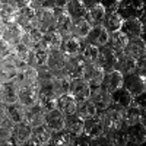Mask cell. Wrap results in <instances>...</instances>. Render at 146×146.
<instances>
[{
    "label": "cell",
    "instance_id": "7dc6e473",
    "mask_svg": "<svg viewBox=\"0 0 146 146\" xmlns=\"http://www.w3.org/2000/svg\"><path fill=\"white\" fill-rule=\"evenodd\" d=\"M82 120H88V118H92V117H96L98 115V110L96 107L89 101H82V102H78V107H76V113Z\"/></svg>",
    "mask_w": 146,
    "mask_h": 146
},
{
    "label": "cell",
    "instance_id": "d4e9b609",
    "mask_svg": "<svg viewBox=\"0 0 146 146\" xmlns=\"http://www.w3.org/2000/svg\"><path fill=\"white\" fill-rule=\"evenodd\" d=\"M19 6L16 0H0V19L5 23L15 22Z\"/></svg>",
    "mask_w": 146,
    "mask_h": 146
},
{
    "label": "cell",
    "instance_id": "4dcf8cb0",
    "mask_svg": "<svg viewBox=\"0 0 146 146\" xmlns=\"http://www.w3.org/2000/svg\"><path fill=\"white\" fill-rule=\"evenodd\" d=\"M53 131L48 130L44 124L34 127L32 129V135H31V140H29V146H47L50 143Z\"/></svg>",
    "mask_w": 146,
    "mask_h": 146
},
{
    "label": "cell",
    "instance_id": "f5cc1de1",
    "mask_svg": "<svg viewBox=\"0 0 146 146\" xmlns=\"http://www.w3.org/2000/svg\"><path fill=\"white\" fill-rule=\"evenodd\" d=\"M36 73H38V86H44V85H53L54 73L48 69L47 66L38 67V69H36Z\"/></svg>",
    "mask_w": 146,
    "mask_h": 146
},
{
    "label": "cell",
    "instance_id": "b9f144b4",
    "mask_svg": "<svg viewBox=\"0 0 146 146\" xmlns=\"http://www.w3.org/2000/svg\"><path fill=\"white\" fill-rule=\"evenodd\" d=\"M83 124L85 120H82L78 114H70L64 117V130L75 136H79L83 133Z\"/></svg>",
    "mask_w": 146,
    "mask_h": 146
},
{
    "label": "cell",
    "instance_id": "cb8c5ba5",
    "mask_svg": "<svg viewBox=\"0 0 146 146\" xmlns=\"http://www.w3.org/2000/svg\"><path fill=\"white\" fill-rule=\"evenodd\" d=\"M62 42H63V35L56 29H51L44 32L40 45L47 51H53V50H60Z\"/></svg>",
    "mask_w": 146,
    "mask_h": 146
},
{
    "label": "cell",
    "instance_id": "c3c4849f",
    "mask_svg": "<svg viewBox=\"0 0 146 146\" xmlns=\"http://www.w3.org/2000/svg\"><path fill=\"white\" fill-rule=\"evenodd\" d=\"M91 28L92 27L89 25V22L85 18L75 19L72 22V35L78 36V38H80V40H85V38H86V35L89 34Z\"/></svg>",
    "mask_w": 146,
    "mask_h": 146
},
{
    "label": "cell",
    "instance_id": "83f0119b",
    "mask_svg": "<svg viewBox=\"0 0 146 146\" xmlns=\"http://www.w3.org/2000/svg\"><path fill=\"white\" fill-rule=\"evenodd\" d=\"M44 120H45V111L36 104L32 107H27V111H25V123H28L32 129L34 127H38L44 124Z\"/></svg>",
    "mask_w": 146,
    "mask_h": 146
},
{
    "label": "cell",
    "instance_id": "91938a15",
    "mask_svg": "<svg viewBox=\"0 0 146 146\" xmlns=\"http://www.w3.org/2000/svg\"><path fill=\"white\" fill-rule=\"evenodd\" d=\"M31 2H32V5H34V6L36 7V6H40V5H41V3L44 2V0H31Z\"/></svg>",
    "mask_w": 146,
    "mask_h": 146
},
{
    "label": "cell",
    "instance_id": "f546056e",
    "mask_svg": "<svg viewBox=\"0 0 146 146\" xmlns=\"http://www.w3.org/2000/svg\"><path fill=\"white\" fill-rule=\"evenodd\" d=\"M47 60H48V51L44 50L41 45H36L34 48H31V53L28 56V60L27 63L29 67H44L47 66Z\"/></svg>",
    "mask_w": 146,
    "mask_h": 146
},
{
    "label": "cell",
    "instance_id": "681fc988",
    "mask_svg": "<svg viewBox=\"0 0 146 146\" xmlns=\"http://www.w3.org/2000/svg\"><path fill=\"white\" fill-rule=\"evenodd\" d=\"M123 22H124V19L121 18L117 12H113V13H107L105 15V19L102 22V27L108 31V34H111V32L120 31Z\"/></svg>",
    "mask_w": 146,
    "mask_h": 146
},
{
    "label": "cell",
    "instance_id": "4316f807",
    "mask_svg": "<svg viewBox=\"0 0 146 146\" xmlns=\"http://www.w3.org/2000/svg\"><path fill=\"white\" fill-rule=\"evenodd\" d=\"M22 36H23V28H22V27H19L16 22H9V23H6L2 38H3L7 44L15 45V44L21 42V41H22Z\"/></svg>",
    "mask_w": 146,
    "mask_h": 146
},
{
    "label": "cell",
    "instance_id": "f1b7e54d",
    "mask_svg": "<svg viewBox=\"0 0 146 146\" xmlns=\"http://www.w3.org/2000/svg\"><path fill=\"white\" fill-rule=\"evenodd\" d=\"M110 96H111V105L115 107L117 110H120V111H123L124 108H127L133 102V96L123 86L115 89L113 94H110Z\"/></svg>",
    "mask_w": 146,
    "mask_h": 146
},
{
    "label": "cell",
    "instance_id": "8fae6325",
    "mask_svg": "<svg viewBox=\"0 0 146 146\" xmlns=\"http://www.w3.org/2000/svg\"><path fill=\"white\" fill-rule=\"evenodd\" d=\"M35 27H38L42 32L54 29V10L47 7H36Z\"/></svg>",
    "mask_w": 146,
    "mask_h": 146
},
{
    "label": "cell",
    "instance_id": "e0dca14e",
    "mask_svg": "<svg viewBox=\"0 0 146 146\" xmlns=\"http://www.w3.org/2000/svg\"><path fill=\"white\" fill-rule=\"evenodd\" d=\"M16 75H18V67H16L13 56L10 54L6 58L0 60V82L2 83L12 82L15 80Z\"/></svg>",
    "mask_w": 146,
    "mask_h": 146
},
{
    "label": "cell",
    "instance_id": "7c38bea8",
    "mask_svg": "<svg viewBox=\"0 0 146 146\" xmlns=\"http://www.w3.org/2000/svg\"><path fill=\"white\" fill-rule=\"evenodd\" d=\"M35 15H36V7L32 3L25 5V6L19 7L15 22L18 23L19 27H22L23 29L35 27Z\"/></svg>",
    "mask_w": 146,
    "mask_h": 146
},
{
    "label": "cell",
    "instance_id": "277c9868",
    "mask_svg": "<svg viewBox=\"0 0 146 146\" xmlns=\"http://www.w3.org/2000/svg\"><path fill=\"white\" fill-rule=\"evenodd\" d=\"M123 88L129 91L131 96H137L140 94H145L146 91V78L137 75L136 72L123 75Z\"/></svg>",
    "mask_w": 146,
    "mask_h": 146
},
{
    "label": "cell",
    "instance_id": "03108f58",
    "mask_svg": "<svg viewBox=\"0 0 146 146\" xmlns=\"http://www.w3.org/2000/svg\"><path fill=\"white\" fill-rule=\"evenodd\" d=\"M117 2H121V0H117Z\"/></svg>",
    "mask_w": 146,
    "mask_h": 146
},
{
    "label": "cell",
    "instance_id": "1f68e13d",
    "mask_svg": "<svg viewBox=\"0 0 146 146\" xmlns=\"http://www.w3.org/2000/svg\"><path fill=\"white\" fill-rule=\"evenodd\" d=\"M44 126L51 130V131H58L64 129V115L58 111V110H51V111L45 113V120Z\"/></svg>",
    "mask_w": 146,
    "mask_h": 146
},
{
    "label": "cell",
    "instance_id": "ab89813d",
    "mask_svg": "<svg viewBox=\"0 0 146 146\" xmlns=\"http://www.w3.org/2000/svg\"><path fill=\"white\" fill-rule=\"evenodd\" d=\"M70 82L72 79L66 75L64 72H57L54 73V79H53V88L57 94V96L69 94V88H70Z\"/></svg>",
    "mask_w": 146,
    "mask_h": 146
},
{
    "label": "cell",
    "instance_id": "603a6c76",
    "mask_svg": "<svg viewBox=\"0 0 146 146\" xmlns=\"http://www.w3.org/2000/svg\"><path fill=\"white\" fill-rule=\"evenodd\" d=\"M137 67V60H135L131 56H129L124 51L117 53V58H115V70H118L121 75H127V73H133L136 72Z\"/></svg>",
    "mask_w": 146,
    "mask_h": 146
},
{
    "label": "cell",
    "instance_id": "836d02e7",
    "mask_svg": "<svg viewBox=\"0 0 146 146\" xmlns=\"http://www.w3.org/2000/svg\"><path fill=\"white\" fill-rule=\"evenodd\" d=\"M48 145L50 146H75L76 145V136L69 133L64 129L58 130V131H53Z\"/></svg>",
    "mask_w": 146,
    "mask_h": 146
},
{
    "label": "cell",
    "instance_id": "484cf974",
    "mask_svg": "<svg viewBox=\"0 0 146 146\" xmlns=\"http://www.w3.org/2000/svg\"><path fill=\"white\" fill-rule=\"evenodd\" d=\"M38 95H40V88H38V86H25V88H19L18 102H21L23 107L36 105V104H38Z\"/></svg>",
    "mask_w": 146,
    "mask_h": 146
},
{
    "label": "cell",
    "instance_id": "3957f363",
    "mask_svg": "<svg viewBox=\"0 0 146 146\" xmlns=\"http://www.w3.org/2000/svg\"><path fill=\"white\" fill-rule=\"evenodd\" d=\"M85 7H86V15L85 19L89 22L91 27H100L105 19V9L101 5V0H86L83 2Z\"/></svg>",
    "mask_w": 146,
    "mask_h": 146
},
{
    "label": "cell",
    "instance_id": "ee69618b",
    "mask_svg": "<svg viewBox=\"0 0 146 146\" xmlns=\"http://www.w3.org/2000/svg\"><path fill=\"white\" fill-rule=\"evenodd\" d=\"M64 10L72 18V21L79 19V18H85V15H86V7H85L83 2H80V0H67Z\"/></svg>",
    "mask_w": 146,
    "mask_h": 146
},
{
    "label": "cell",
    "instance_id": "e7e4bbea",
    "mask_svg": "<svg viewBox=\"0 0 146 146\" xmlns=\"http://www.w3.org/2000/svg\"><path fill=\"white\" fill-rule=\"evenodd\" d=\"M63 2H67V0H63Z\"/></svg>",
    "mask_w": 146,
    "mask_h": 146
},
{
    "label": "cell",
    "instance_id": "11a10c76",
    "mask_svg": "<svg viewBox=\"0 0 146 146\" xmlns=\"http://www.w3.org/2000/svg\"><path fill=\"white\" fill-rule=\"evenodd\" d=\"M10 53H12V45L7 44L3 38H0V60L10 56Z\"/></svg>",
    "mask_w": 146,
    "mask_h": 146
},
{
    "label": "cell",
    "instance_id": "9a60e30c",
    "mask_svg": "<svg viewBox=\"0 0 146 146\" xmlns=\"http://www.w3.org/2000/svg\"><path fill=\"white\" fill-rule=\"evenodd\" d=\"M72 18L64 9H54V29L63 36L72 35Z\"/></svg>",
    "mask_w": 146,
    "mask_h": 146
},
{
    "label": "cell",
    "instance_id": "9c48e42d",
    "mask_svg": "<svg viewBox=\"0 0 146 146\" xmlns=\"http://www.w3.org/2000/svg\"><path fill=\"white\" fill-rule=\"evenodd\" d=\"M115 58H117V53L111 50L110 47L104 45L100 48V54L95 64L100 69H102L104 72H111V70H115Z\"/></svg>",
    "mask_w": 146,
    "mask_h": 146
},
{
    "label": "cell",
    "instance_id": "ffe728a7",
    "mask_svg": "<svg viewBox=\"0 0 146 146\" xmlns=\"http://www.w3.org/2000/svg\"><path fill=\"white\" fill-rule=\"evenodd\" d=\"M31 135H32V127L22 121V123H16L12 130V140L13 145H27L31 140Z\"/></svg>",
    "mask_w": 146,
    "mask_h": 146
},
{
    "label": "cell",
    "instance_id": "5b68a950",
    "mask_svg": "<svg viewBox=\"0 0 146 146\" xmlns=\"http://www.w3.org/2000/svg\"><path fill=\"white\" fill-rule=\"evenodd\" d=\"M120 31L123 32L129 40L143 38V34H145V18H142V19H137V18L124 19Z\"/></svg>",
    "mask_w": 146,
    "mask_h": 146
},
{
    "label": "cell",
    "instance_id": "5bb4252c",
    "mask_svg": "<svg viewBox=\"0 0 146 146\" xmlns=\"http://www.w3.org/2000/svg\"><path fill=\"white\" fill-rule=\"evenodd\" d=\"M83 135L88 136V137L92 139V140L101 139V137L105 135L104 124H102V121H101V118H100L98 115L85 120V124H83Z\"/></svg>",
    "mask_w": 146,
    "mask_h": 146
},
{
    "label": "cell",
    "instance_id": "7a4b0ae2",
    "mask_svg": "<svg viewBox=\"0 0 146 146\" xmlns=\"http://www.w3.org/2000/svg\"><path fill=\"white\" fill-rule=\"evenodd\" d=\"M120 110H117L115 107L110 105L107 110L101 111L98 114V117L101 118L102 124H104V129H105V133L107 131H113V130H118V129H123L124 127V123H123V115H121Z\"/></svg>",
    "mask_w": 146,
    "mask_h": 146
},
{
    "label": "cell",
    "instance_id": "52a82bcc",
    "mask_svg": "<svg viewBox=\"0 0 146 146\" xmlns=\"http://www.w3.org/2000/svg\"><path fill=\"white\" fill-rule=\"evenodd\" d=\"M104 73L105 72L102 69H100L95 63H85L83 64V69H82L80 78L89 83L91 89H94V88L101 86V80H102Z\"/></svg>",
    "mask_w": 146,
    "mask_h": 146
},
{
    "label": "cell",
    "instance_id": "d6986e66",
    "mask_svg": "<svg viewBox=\"0 0 146 146\" xmlns=\"http://www.w3.org/2000/svg\"><path fill=\"white\" fill-rule=\"evenodd\" d=\"M145 110H140L137 108L136 105H129L127 108L123 110V123H124V127H129V126H133V124H137V123H142L145 124Z\"/></svg>",
    "mask_w": 146,
    "mask_h": 146
},
{
    "label": "cell",
    "instance_id": "ac0fdd59",
    "mask_svg": "<svg viewBox=\"0 0 146 146\" xmlns=\"http://www.w3.org/2000/svg\"><path fill=\"white\" fill-rule=\"evenodd\" d=\"M19 88L25 86H38V73H36L35 67H27L21 72H18V75L13 80Z\"/></svg>",
    "mask_w": 146,
    "mask_h": 146
},
{
    "label": "cell",
    "instance_id": "6f0895ef",
    "mask_svg": "<svg viewBox=\"0 0 146 146\" xmlns=\"http://www.w3.org/2000/svg\"><path fill=\"white\" fill-rule=\"evenodd\" d=\"M6 111H7V105L0 100V120L6 117Z\"/></svg>",
    "mask_w": 146,
    "mask_h": 146
},
{
    "label": "cell",
    "instance_id": "be15d7a7",
    "mask_svg": "<svg viewBox=\"0 0 146 146\" xmlns=\"http://www.w3.org/2000/svg\"><path fill=\"white\" fill-rule=\"evenodd\" d=\"M105 146H111V145H105Z\"/></svg>",
    "mask_w": 146,
    "mask_h": 146
},
{
    "label": "cell",
    "instance_id": "7402d4cb",
    "mask_svg": "<svg viewBox=\"0 0 146 146\" xmlns=\"http://www.w3.org/2000/svg\"><path fill=\"white\" fill-rule=\"evenodd\" d=\"M89 101L96 107L98 110V114L104 110H107L110 105H111V96H110L108 92H105L101 86L91 89V95H89Z\"/></svg>",
    "mask_w": 146,
    "mask_h": 146
},
{
    "label": "cell",
    "instance_id": "680465c9",
    "mask_svg": "<svg viewBox=\"0 0 146 146\" xmlns=\"http://www.w3.org/2000/svg\"><path fill=\"white\" fill-rule=\"evenodd\" d=\"M5 27H6V23L0 19V38H2V35H3V31H5Z\"/></svg>",
    "mask_w": 146,
    "mask_h": 146
},
{
    "label": "cell",
    "instance_id": "94428289",
    "mask_svg": "<svg viewBox=\"0 0 146 146\" xmlns=\"http://www.w3.org/2000/svg\"><path fill=\"white\" fill-rule=\"evenodd\" d=\"M2 85H3V83H2V82H0V94H2Z\"/></svg>",
    "mask_w": 146,
    "mask_h": 146
},
{
    "label": "cell",
    "instance_id": "74e56055",
    "mask_svg": "<svg viewBox=\"0 0 146 146\" xmlns=\"http://www.w3.org/2000/svg\"><path fill=\"white\" fill-rule=\"evenodd\" d=\"M66 63V56L62 53V50H53L48 51V60H47V67L53 73L63 72Z\"/></svg>",
    "mask_w": 146,
    "mask_h": 146
},
{
    "label": "cell",
    "instance_id": "e575fe53",
    "mask_svg": "<svg viewBox=\"0 0 146 146\" xmlns=\"http://www.w3.org/2000/svg\"><path fill=\"white\" fill-rule=\"evenodd\" d=\"M124 53H127L129 56H131L135 60L143 58L146 57V42L143 38H137V40H129Z\"/></svg>",
    "mask_w": 146,
    "mask_h": 146
},
{
    "label": "cell",
    "instance_id": "4fadbf2b",
    "mask_svg": "<svg viewBox=\"0 0 146 146\" xmlns=\"http://www.w3.org/2000/svg\"><path fill=\"white\" fill-rule=\"evenodd\" d=\"M83 44H85L83 40L78 38L75 35H67V36H63V42L60 50L66 57H78L82 51Z\"/></svg>",
    "mask_w": 146,
    "mask_h": 146
},
{
    "label": "cell",
    "instance_id": "816d5d0a",
    "mask_svg": "<svg viewBox=\"0 0 146 146\" xmlns=\"http://www.w3.org/2000/svg\"><path fill=\"white\" fill-rule=\"evenodd\" d=\"M29 53H31V48H29L28 45H25L22 41L18 42V44H15V45H12V53H10V54L13 56L15 58H18V60L27 62Z\"/></svg>",
    "mask_w": 146,
    "mask_h": 146
},
{
    "label": "cell",
    "instance_id": "9f6ffc18",
    "mask_svg": "<svg viewBox=\"0 0 146 146\" xmlns=\"http://www.w3.org/2000/svg\"><path fill=\"white\" fill-rule=\"evenodd\" d=\"M133 105H136L140 110H145L146 111V94H140L137 96H133Z\"/></svg>",
    "mask_w": 146,
    "mask_h": 146
},
{
    "label": "cell",
    "instance_id": "60d3db41",
    "mask_svg": "<svg viewBox=\"0 0 146 146\" xmlns=\"http://www.w3.org/2000/svg\"><path fill=\"white\" fill-rule=\"evenodd\" d=\"M129 42V38L121 32V31H115V32H111L108 35V42H107V47H110L111 50H114L115 53H120V51H124V48Z\"/></svg>",
    "mask_w": 146,
    "mask_h": 146
},
{
    "label": "cell",
    "instance_id": "ba28073f",
    "mask_svg": "<svg viewBox=\"0 0 146 146\" xmlns=\"http://www.w3.org/2000/svg\"><path fill=\"white\" fill-rule=\"evenodd\" d=\"M69 95H72L78 102L89 100V95H91V86H89V83L86 80H83L82 78L72 79L70 88H69Z\"/></svg>",
    "mask_w": 146,
    "mask_h": 146
},
{
    "label": "cell",
    "instance_id": "7bdbcfd3",
    "mask_svg": "<svg viewBox=\"0 0 146 146\" xmlns=\"http://www.w3.org/2000/svg\"><path fill=\"white\" fill-rule=\"evenodd\" d=\"M13 126L15 124L7 117L0 120V146H13V140H12Z\"/></svg>",
    "mask_w": 146,
    "mask_h": 146
},
{
    "label": "cell",
    "instance_id": "bcb514c9",
    "mask_svg": "<svg viewBox=\"0 0 146 146\" xmlns=\"http://www.w3.org/2000/svg\"><path fill=\"white\" fill-rule=\"evenodd\" d=\"M105 139L107 145L111 146H127V135H126V127L113 130V131H107L105 133Z\"/></svg>",
    "mask_w": 146,
    "mask_h": 146
},
{
    "label": "cell",
    "instance_id": "6da1fadb",
    "mask_svg": "<svg viewBox=\"0 0 146 146\" xmlns=\"http://www.w3.org/2000/svg\"><path fill=\"white\" fill-rule=\"evenodd\" d=\"M117 13L123 19L145 18V3L143 0H121L118 3Z\"/></svg>",
    "mask_w": 146,
    "mask_h": 146
},
{
    "label": "cell",
    "instance_id": "d590c367",
    "mask_svg": "<svg viewBox=\"0 0 146 146\" xmlns=\"http://www.w3.org/2000/svg\"><path fill=\"white\" fill-rule=\"evenodd\" d=\"M83 62L82 58L78 57H66V63H64V69L63 72L70 78V79H76L80 78L82 75V69H83Z\"/></svg>",
    "mask_w": 146,
    "mask_h": 146
},
{
    "label": "cell",
    "instance_id": "30bf717a",
    "mask_svg": "<svg viewBox=\"0 0 146 146\" xmlns=\"http://www.w3.org/2000/svg\"><path fill=\"white\" fill-rule=\"evenodd\" d=\"M127 146H145L146 142V126L142 123L126 127Z\"/></svg>",
    "mask_w": 146,
    "mask_h": 146
},
{
    "label": "cell",
    "instance_id": "2e32d148",
    "mask_svg": "<svg viewBox=\"0 0 146 146\" xmlns=\"http://www.w3.org/2000/svg\"><path fill=\"white\" fill-rule=\"evenodd\" d=\"M123 86V75L118 70H111V72H105L102 80H101V88L108 92L113 94L115 89Z\"/></svg>",
    "mask_w": 146,
    "mask_h": 146
},
{
    "label": "cell",
    "instance_id": "f6af8a7d",
    "mask_svg": "<svg viewBox=\"0 0 146 146\" xmlns=\"http://www.w3.org/2000/svg\"><path fill=\"white\" fill-rule=\"evenodd\" d=\"M25 111H27V107H23L21 102H15V104L7 105L6 117H7L13 124L22 123V121H25Z\"/></svg>",
    "mask_w": 146,
    "mask_h": 146
},
{
    "label": "cell",
    "instance_id": "44dd1931",
    "mask_svg": "<svg viewBox=\"0 0 146 146\" xmlns=\"http://www.w3.org/2000/svg\"><path fill=\"white\" fill-rule=\"evenodd\" d=\"M108 35H110L108 31H107L102 25H100V27H92L91 31H89V34L86 35V38H85L83 41L86 42V44H91V45H95V47L101 48V47L107 45V42H108Z\"/></svg>",
    "mask_w": 146,
    "mask_h": 146
},
{
    "label": "cell",
    "instance_id": "8992f818",
    "mask_svg": "<svg viewBox=\"0 0 146 146\" xmlns=\"http://www.w3.org/2000/svg\"><path fill=\"white\" fill-rule=\"evenodd\" d=\"M40 88V95H38V105L44 110L45 113L51 111L57 108V94L53 88V85H44Z\"/></svg>",
    "mask_w": 146,
    "mask_h": 146
},
{
    "label": "cell",
    "instance_id": "6125c7cd",
    "mask_svg": "<svg viewBox=\"0 0 146 146\" xmlns=\"http://www.w3.org/2000/svg\"><path fill=\"white\" fill-rule=\"evenodd\" d=\"M80 2H86V0H80Z\"/></svg>",
    "mask_w": 146,
    "mask_h": 146
},
{
    "label": "cell",
    "instance_id": "f35d334b",
    "mask_svg": "<svg viewBox=\"0 0 146 146\" xmlns=\"http://www.w3.org/2000/svg\"><path fill=\"white\" fill-rule=\"evenodd\" d=\"M44 32L38 28V27H31L23 29V36H22V42L28 45L29 48H34L36 45H40L41 40H42Z\"/></svg>",
    "mask_w": 146,
    "mask_h": 146
},
{
    "label": "cell",
    "instance_id": "db71d44e",
    "mask_svg": "<svg viewBox=\"0 0 146 146\" xmlns=\"http://www.w3.org/2000/svg\"><path fill=\"white\" fill-rule=\"evenodd\" d=\"M118 3L120 2H117V0H101V5L105 9V13H113V12H117Z\"/></svg>",
    "mask_w": 146,
    "mask_h": 146
},
{
    "label": "cell",
    "instance_id": "d6a6232c",
    "mask_svg": "<svg viewBox=\"0 0 146 146\" xmlns=\"http://www.w3.org/2000/svg\"><path fill=\"white\" fill-rule=\"evenodd\" d=\"M19 96V86L12 80V82H5L2 85V94H0V100H2L6 105L18 102Z\"/></svg>",
    "mask_w": 146,
    "mask_h": 146
},
{
    "label": "cell",
    "instance_id": "f907efd6",
    "mask_svg": "<svg viewBox=\"0 0 146 146\" xmlns=\"http://www.w3.org/2000/svg\"><path fill=\"white\" fill-rule=\"evenodd\" d=\"M98 54H100V48L98 47L85 42L83 47H82V51H80L79 57L82 58L83 63H95L96 58H98Z\"/></svg>",
    "mask_w": 146,
    "mask_h": 146
},
{
    "label": "cell",
    "instance_id": "8d00e7d4",
    "mask_svg": "<svg viewBox=\"0 0 146 146\" xmlns=\"http://www.w3.org/2000/svg\"><path fill=\"white\" fill-rule=\"evenodd\" d=\"M76 107H78V101L69 94L60 95L57 98V110L64 117L70 115V114H75L76 113Z\"/></svg>",
    "mask_w": 146,
    "mask_h": 146
}]
</instances>
